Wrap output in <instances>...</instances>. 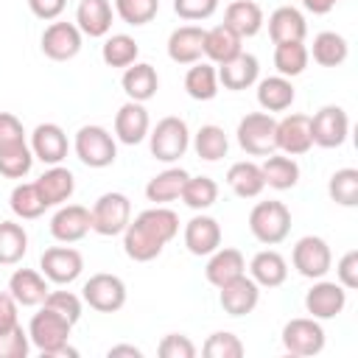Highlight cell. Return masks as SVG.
<instances>
[{
    "mask_svg": "<svg viewBox=\"0 0 358 358\" xmlns=\"http://www.w3.org/2000/svg\"><path fill=\"white\" fill-rule=\"evenodd\" d=\"M70 333H73V322H67L64 316H59L56 310H50L48 305H42L28 324V338L31 344L48 355V358H59V355H76V350L70 347Z\"/></svg>",
    "mask_w": 358,
    "mask_h": 358,
    "instance_id": "1",
    "label": "cell"
},
{
    "mask_svg": "<svg viewBox=\"0 0 358 358\" xmlns=\"http://www.w3.org/2000/svg\"><path fill=\"white\" fill-rule=\"evenodd\" d=\"M249 229L260 243L277 246L291 232V210L282 201H274V199L257 201L249 213Z\"/></svg>",
    "mask_w": 358,
    "mask_h": 358,
    "instance_id": "2",
    "label": "cell"
},
{
    "mask_svg": "<svg viewBox=\"0 0 358 358\" xmlns=\"http://www.w3.org/2000/svg\"><path fill=\"white\" fill-rule=\"evenodd\" d=\"M190 145V129L182 117L176 115H168L162 117L151 131H148V148H151V157L159 159V162H176L179 157H185Z\"/></svg>",
    "mask_w": 358,
    "mask_h": 358,
    "instance_id": "3",
    "label": "cell"
},
{
    "mask_svg": "<svg viewBox=\"0 0 358 358\" xmlns=\"http://www.w3.org/2000/svg\"><path fill=\"white\" fill-rule=\"evenodd\" d=\"M238 145L252 157H268L277 151V120L268 112H249L238 120Z\"/></svg>",
    "mask_w": 358,
    "mask_h": 358,
    "instance_id": "4",
    "label": "cell"
},
{
    "mask_svg": "<svg viewBox=\"0 0 358 358\" xmlns=\"http://www.w3.org/2000/svg\"><path fill=\"white\" fill-rule=\"evenodd\" d=\"M90 218H92V232H98L103 238L123 235V229L131 221V201L126 193H117V190L103 193L95 199Z\"/></svg>",
    "mask_w": 358,
    "mask_h": 358,
    "instance_id": "5",
    "label": "cell"
},
{
    "mask_svg": "<svg viewBox=\"0 0 358 358\" xmlns=\"http://www.w3.org/2000/svg\"><path fill=\"white\" fill-rule=\"evenodd\" d=\"M73 148H76V157L87 165V168H109L117 157V143H115V134H109L103 126H81L76 131V140H73Z\"/></svg>",
    "mask_w": 358,
    "mask_h": 358,
    "instance_id": "6",
    "label": "cell"
},
{
    "mask_svg": "<svg viewBox=\"0 0 358 358\" xmlns=\"http://www.w3.org/2000/svg\"><path fill=\"white\" fill-rule=\"evenodd\" d=\"M81 299L98 313H115L126 305V282L117 274L98 271L84 282Z\"/></svg>",
    "mask_w": 358,
    "mask_h": 358,
    "instance_id": "7",
    "label": "cell"
},
{
    "mask_svg": "<svg viewBox=\"0 0 358 358\" xmlns=\"http://www.w3.org/2000/svg\"><path fill=\"white\" fill-rule=\"evenodd\" d=\"M291 263H294V268H296L302 277H308V280H322V277L330 271V266H333V252H330V246H327L324 238H319V235H305V238H299V241L294 243Z\"/></svg>",
    "mask_w": 358,
    "mask_h": 358,
    "instance_id": "8",
    "label": "cell"
},
{
    "mask_svg": "<svg viewBox=\"0 0 358 358\" xmlns=\"http://www.w3.org/2000/svg\"><path fill=\"white\" fill-rule=\"evenodd\" d=\"M282 347L291 355H319L324 350V327L313 316H299L285 322L282 327Z\"/></svg>",
    "mask_w": 358,
    "mask_h": 358,
    "instance_id": "9",
    "label": "cell"
},
{
    "mask_svg": "<svg viewBox=\"0 0 358 358\" xmlns=\"http://www.w3.org/2000/svg\"><path fill=\"white\" fill-rule=\"evenodd\" d=\"M350 134V117L341 106L327 103L310 117V137L319 148H338Z\"/></svg>",
    "mask_w": 358,
    "mask_h": 358,
    "instance_id": "10",
    "label": "cell"
},
{
    "mask_svg": "<svg viewBox=\"0 0 358 358\" xmlns=\"http://www.w3.org/2000/svg\"><path fill=\"white\" fill-rule=\"evenodd\" d=\"M39 268H42V274L48 277V282L70 285L73 280L81 277V271H84V257H81V252L73 249V246H50V249L42 252Z\"/></svg>",
    "mask_w": 358,
    "mask_h": 358,
    "instance_id": "11",
    "label": "cell"
},
{
    "mask_svg": "<svg viewBox=\"0 0 358 358\" xmlns=\"http://www.w3.org/2000/svg\"><path fill=\"white\" fill-rule=\"evenodd\" d=\"M81 39H84V34L78 31L76 22H59V20H53V22L42 31V39H39V42H42V53H45L48 59H53V62H67V59L78 56Z\"/></svg>",
    "mask_w": 358,
    "mask_h": 358,
    "instance_id": "12",
    "label": "cell"
},
{
    "mask_svg": "<svg viewBox=\"0 0 358 358\" xmlns=\"http://www.w3.org/2000/svg\"><path fill=\"white\" fill-rule=\"evenodd\" d=\"M347 305V288H341L338 282L330 280H316L310 285V291L305 294V310L313 319H336Z\"/></svg>",
    "mask_w": 358,
    "mask_h": 358,
    "instance_id": "13",
    "label": "cell"
},
{
    "mask_svg": "<svg viewBox=\"0 0 358 358\" xmlns=\"http://www.w3.org/2000/svg\"><path fill=\"white\" fill-rule=\"evenodd\" d=\"M313 148V137H310V117L308 115H285L282 120H277V151L288 154V157H299L308 154Z\"/></svg>",
    "mask_w": 358,
    "mask_h": 358,
    "instance_id": "14",
    "label": "cell"
},
{
    "mask_svg": "<svg viewBox=\"0 0 358 358\" xmlns=\"http://www.w3.org/2000/svg\"><path fill=\"white\" fill-rule=\"evenodd\" d=\"M218 302H221L224 313H229V316H246L260 302V285L252 277L241 274L232 282H227V285L218 288Z\"/></svg>",
    "mask_w": 358,
    "mask_h": 358,
    "instance_id": "15",
    "label": "cell"
},
{
    "mask_svg": "<svg viewBox=\"0 0 358 358\" xmlns=\"http://www.w3.org/2000/svg\"><path fill=\"white\" fill-rule=\"evenodd\" d=\"M67 134L59 123H39L31 131V151L34 159L45 162V165H62V159L67 157Z\"/></svg>",
    "mask_w": 358,
    "mask_h": 358,
    "instance_id": "16",
    "label": "cell"
},
{
    "mask_svg": "<svg viewBox=\"0 0 358 358\" xmlns=\"http://www.w3.org/2000/svg\"><path fill=\"white\" fill-rule=\"evenodd\" d=\"M92 229L90 210L81 204H62L50 218V235L59 243H76Z\"/></svg>",
    "mask_w": 358,
    "mask_h": 358,
    "instance_id": "17",
    "label": "cell"
},
{
    "mask_svg": "<svg viewBox=\"0 0 358 358\" xmlns=\"http://www.w3.org/2000/svg\"><path fill=\"white\" fill-rule=\"evenodd\" d=\"M148 131H151L148 109L137 101H126L115 115V137L123 145H137L148 137Z\"/></svg>",
    "mask_w": 358,
    "mask_h": 358,
    "instance_id": "18",
    "label": "cell"
},
{
    "mask_svg": "<svg viewBox=\"0 0 358 358\" xmlns=\"http://www.w3.org/2000/svg\"><path fill=\"white\" fill-rule=\"evenodd\" d=\"M185 246L196 257H207L221 246V224L213 215H193L185 224Z\"/></svg>",
    "mask_w": 358,
    "mask_h": 358,
    "instance_id": "19",
    "label": "cell"
},
{
    "mask_svg": "<svg viewBox=\"0 0 358 358\" xmlns=\"http://www.w3.org/2000/svg\"><path fill=\"white\" fill-rule=\"evenodd\" d=\"M215 73H218V84L224 90L241 92V90H249L252 84H257V78H260V62H257V56L241 50L235 59L218 64Z\"/></svg>",
    "mask_w": 358,
    "mask_h": 358,
    "instance_id": "20",
    "label": "cell"
},
{
    "mask_svg": "<svg viewBox=\"0 0 358 358\" xmlns=\"http://www.w3.org/2000/svg\"><path fill=\"white\" fill-rule=\"evenodd\" d=\"M204 56V28L179 25L168 36V59L176 64H196Z\"/></svg>",
    "mask_w": 358,
    "mask_h": 358,
    "instance_id": "21",
    "label": "cell"
},
{
    "mask_svg": "<svg viewBox=\"0 0 358 358\" xmlns=\"http://www.w3.org/2000/svg\"><path fill=\"white\" fill-rule=\"evenodd\" d=\"M120 87L126 92L129 101H137V103H145L157 95L159 90V76L154 70V64L148 62H134L123 70V78H120Z\"/></svg>",
    "mask_w": 358,
    "mask_h": 358,
    "instance_id": "22",
    "label": "cell"
},
{
    "mask_svg": "<svg viewBox=\"0 0 358 358\" xmlns=\"http://www.w3.org/2000/svg\"><path fill=\"white\" fill-rule=\"evenodd\" d=\"M48 277L42 271H34V268H17L11 277H8V294L17 299V305L22 308H34V305H42L45 296H48Z\"/></svg>",
    "mask_w": 358,
    "mask_h": 358,
    "instance_id": "23",
    "label": "cell"
},
{
    "mask_svg": "<svg viewBox=\"0 0 358 358\" xmlns=\"http://www.w3.org/2000/svg\"><path fill=\"white\" fill-rule=\"evenodd\" d=\"M36 190H39V196H42V201L48 207H62V204H67V199L76 190V176L64 165H50L36 179Z\"/></svg>",
    "mask_w": 358,
    "mask_h": 358,
    "instance_id": "24",
    "label": "cell"
},
{
    "mask_svg": "<svg viewBox=\"0 0 358 358\" xmlns=\"http://www.w3.org/2000/svg\"><path fill=\"white\" fill-rule=\"evenodd\" d=\"M112 3L109 0H81L76 8V25L84 36H106L112 31Z\"/></svg>",
    "mask_w": 358,
    "mask_h": 358,
    "instance_id": "25",
    "label": "cell"
},
{
    "mask_svg": "<svg viewBox=\"0 0 358 358\" xmlns=\"http://www.w3.org/2000/svg\"><path fill=\"white\" fill-rule=\"evenodd\" d=\"M305 34H308V22H305L299 8L280 6V8L271 11V17H268V36H271L274 45H280V42H305Z\"/></svg>",
    "mask_w": 358,
    "mask_h": 358,
    "instance_id": "26",
    "label": "cell"
},
{
    "mask_svg": "<svg viewBox=\"0 0 358 358\" xmlns=\"http://www.w3.org/2000/svg\"><path fill=\"white\" fill-rule=\"evenodd\" d=\"M241 274H246V260H243V255H241L238 249H229V246H224V249L218 246V249L210 255L207 268H204L207 282L215 285V288L232 282V280L241 277Z\"/></svg>",
    "mask_w": 358,
    "mask_h": 358,
    "instance_id": "27",
    "label": "cell"
},
{
    "mask_svg": "<svg viewBox=\"0 0 358 358\" xmlns=\"http://www.w3.org/2000/svg\"><path fill=\"white\" fill-rule=\"evenodd\" d=\"M243 50V39L229 28V25H213L204 31V56L210 59V64H224L229 59H235Z\"/></svg>",
    "mask_w": 358,
    "mask_h": 358,
    "instance_id": "28",
    "label": "cell"
},
{
    "mask_svg": "<svg viewBox=\"0 0 358 358\" xmlns=\"http://www.w3.org/2000/svg\"><path fill=\"white\" fill-rule=\"evenodd\" d=\"M249 277L260 285V288H277L285 282L288 277V263L277 249H263L252 257L249 263Z\"/></svg>",
    "mask_w": 358,
    "mask_h": 358,
    "instance_id": "29",
    "label": "cell"
},
{
    "mask_svg": "<svg viewBox=\"0 0 358 358\" xmlns=\"http://www.w3.org/2000/svg\"><path fill=\"white\" fill-rule=\"evenodd\" d=\"M263 22V8L255 0H232L224 11V25H229L241 39L260 34Z\"/></svg>",
    "mask_w": 358,
    "mask_h": 358,
    "instance_id": "30",
    "label": "cell"
},
{
    "mask_svg": "<svg viewBox=\"0 0 358 358\" xmlns=\"http://www.w3.org/2000/svg\"><path fill=\"white\" fill-rule=\"evenodd\" d=\"M296 92H294V84L291 78L285 76H268V78H260L257 81V103L263 112H285L291 109Z\"/></svg>",
    "mask_w": 358,
    "mask_h": 358,
    "instance_id": "31",
    "label": "cell"
},
{
    "mask_svg": "<svg viewBox=\"0 0 358 358\" xmlns=\"http://www.w3.org/2000/svg\"><path fill=\"white\" fill-rule=\"evenodd\" d=\"M227 185L232 187L235 196H241V199H255V196L263 193L266 179H263V171H260L257 162L241 159V162L229 165V171H227Z\"/></svg>",
    "mask_w": 358,
    "mask_h": 358,
    "instance_id": "32",
    "label": "cell"
},
{
    "mask_svg": "<svg viewBox=\"0 0 358 358\" xmlns=\"http://www.w3.org/2000/svg\"><path fill=\"white\" fill-rule=\"evenodd\" d=\"M308 56H313V62H316L319 67H338V64L347 62L350 45H347V39H344L341 34H336V31H322V34L313 36V45H310Z\"/></svg>",
    "mask_w": 358,
    "mask_h": 358,
    "instance_id": "33",
    "label": "cell"
},
{
    "mask_svg": "<svg viewBox=\"0 0 358 358\" xmlns=\"http://www.w3.org/2000/svg\"><path fill=\"white\" fill-rule=\"evenodd\" d=\"M165 249V243H159L148 229H143L137 221H129V227L123 229V252L134 260V263H148L154 257H159V252Z\"/></svg>",
    "mask_w": 358,
    "mask_h": 358,
    "instance_id": "34",
    "label": "cell"
},
{
    "mask_svg": "<svg viewBox=\"0 0 358 358\" xmlns=\"http://www.w3.org/2000/svg\"><path fill=\"white\" fill-rule=\"evenodd\" d=\"M260 171H263L266 187H274V190H291L299 182V165L288 154H268Z\"/></svg>",
    "mask_w": 358,
    "mask_h": 358,
    "instance_id": "35",
    "label": "cell"
},
{
    "mask_svg": "<svg viewBox=\"0 0 358 358\" xmlns=\"http://www.w3.org/2000/svg\"><path fill=\"white\" fill-rule=\"evenodd\" d=\"M187 171L185 168H165L162 173L151 176L148 185H145V199L154 201V204H168L173 199H179L185 182H187Z\"/></svg>",
    "mask_w": 358,
    "mask_h": 358,
    "instance_id": "36",
    "label": "cell"
},
{
    "mask_svg": "<svg viewBox=\"0 0 358 358\" xmlns=\"http://www.w3.org/2000/svg\"><path fill=\"white\" fill-rule=\"evenodd\" d=\"M143 229H148L159 243H171L176 235H179V215L162 204H154L148 210H143L137 218H134Z\"/></svg>",
    "mask_w": 358,
    "mask_h": 358,
    "instance_id": "37",
    "label": "cell"
},
{
    "mask_svg": "<svg viewBox=\"0 0 358 358\" xmlns=\"http://www.w3.org/2000/svg\"><path fill=\"white\" fill-rule=\"evenodd\" d=\"M185 92L193 101H213L218 95V73L210 62H196L185 73Z\"/></svg>",
    "mask_w": 358,
    "mask_h": 358,
    "instance_id": "38",
    "label": "cell"
},
{
    "mask_svg": "<svg viewBox=\"0 0 358 358\" xmlns=\"http://www.w3.org/2000/svg\"><path fill=\"white\" fill-rule=\"evenodd\" d=\"M8 207L22 221H34V218H39L48 210V204L42 201V196L36 190V182H20V185H14V190L8 196Z\"/></svg>",
    "mask_w": 358,
    "mask_h": 358,
    "instance_id": "39",
    "label": "cell"
},
{
    "mask_svg": "<svg viewBox=\"0 0 358 358\" xmlns=\"http://www.w3.org/2000/svg\"><path fill=\"white\" fill-rule=\"evenodd\" d=\"M137 56H140V45L129 34H112V36H106V42L101 48V59L106 67H123L126 70L129 64L137 62Z\"/></svg>",
    "mask_w": 358,
    "mask_h": 358,
    "instance_id": "40",
    "label": "cell"
},
{
    "mask_svg": "<svg viewBox=\"0 0 358 358\" xmlns=\"http://www.w3.org/2000/svg\"><path fill=\"white\" fill-rule=\"evenodd\" d=\"M28 252V232L17 221H0V263L14 266Z\"/></svg>",
    "mask_w": 358,
    "mask_h": 358,
    "instance_id": "41",
    "label": "cell"
},
{
    "mask_svg": "<svg viewBox=\"0 0 358 358\" xmlns=\"http://www.w3.org/2000/svg\"><path fill=\"white\" fill-rule=\"evenodd\" d=\"M308 62H310V56H308L305 42H280V45H274V67H277V76L294 78V76L305 73Z\"/></svg>",
    "mask_w": 358,
    "mask_h": 358,
    "instance_id": "42",
    "label": "cell"
},
{
    "mask_svg": "<svg viewBox=\"0 0 358 358\" xmlns=\"http://www.w3.org/2000/svg\"><path fill=\"white\" fill-rule=\"evenodd\" d=\"M193 148H196L199 159H204V162H218L221 157H227V151H229V140H227V134H224L221 126L207 123V126H201V129L196 131V137H193Z\"/></svg>",
    "mask_w": 358,
    "mask_h": 358,
    "instance_id": "43",
    "label": "cell"
},
{
    "mask_svg": "<svg viewBox=\"0 0 358 358\" xmlns=\"http://www.w3.org/2000/svg\"><path fill=\"white\" fill-rule=\"evenodd\" d=\"M179 199L190 210H207V207H213L218 201V185L210 176H187Z\"/></svg>",
    "mask_w": 358,
    "mask_h": 358,
    "instance_id": "44",
    "label": "cell"
},
{
    "mask_svg": "<svg viewBox=\"0 0 358 358\" xmlns=\"http://www.w3.org/2000/svg\"><path fill=\"white\" fill-rule=\"evenodd\" d=\"M327 193L336 204L341 207H355L358 204V171L355 168H341L330 176Z\"/></svg>",
    "mask_w": 358,
    "mask_h": 358,
    "instance_id": "45",
    "label": "cell"
},
{
    "mask_svg": "<svg viewBox=\"0 0 358 358\" xmlns=\"http://www.w3.org/2000/svg\"><path fill=\"white\" fill-rule=\"evenodd\" d=\"M31 165H34V151L28 143L17 145V148H8L0 154V176L6 179H22L31 173Z\"/></svg>",
    "mask_w": 358,
    "mask_h": 358,
    "instance_id": "46",
    "label": "cell"
},
{
    "mask_svg": "<svg viewBox=\"0 0 358 358\" xmlns=\"http://www.w3.org/2000/svg\"><path fill=\"white\" fill-rule=\"evenodd\" d=\"M159 0H115V14L126 25H145L157 17Z\"/></svg>",
    "mask_w": 358,
    "mask_h": 358,
    "instance_id": "47",
    "label": "cell"
},
{
    "mask_svg": "<svg viewBox=\"0 0 358 358\" xmlns=\"http://www.w3.org/2000/svg\"><path fill=\"white\" fill-rule=\"evenodd\" d=\"M201 352H204L207 358H241V355H243V341H241L235 333L218 330V333H213V336L204 341Z\"/></svg>",
    "mask_w": 358,
    "mask_h": 358,
    "instance_id": "48",
    "label": "cell"
},
{
    "mask_svg": "<svg viewBox=\"0 0 358 358\" xmlns=\"http://www.w3.org/2000/svg\"><path fill=\"white\" fill-rule=\"evenodd\" d=\"M81 296H76L73 291H48V296H45V302L42 305H48L50 310H56L59 316H64L67 322H78L81 319Z\"/></svg>",
    "mask_w": 358,
    "mask_h": 358,
    "instance_id": "49",
    "label": "cell"
},
{
    "mask_svg": "<svg viewBox=\"0 0 358 358\" xmlns=\"http://www.w3.org/2000/svg\"><path fill=\"white\" fill-rule=\"evenodd\" d=\"M31 350V338L28 330H22V324H14L11 330L0 333V358H25Z\"/></svg>",
    "mask_w": 358,
    "mask_h": 358,
    "instance_id": "50",
    "label": "cell"
},
{
    "mask_svg": "<svg viewBox=\"0 0 358 358\" xmlns=\"http://www.w3.org/2000/svg\"><path fill=\"white\" fill-rule=\"evenodd\" d=\"M173 11L187 22L210 20L218 11V0H173Z\"/></svg>",
    "mask_w": 358,
    "mask_h": 358,
    "instance_id": "51",
    "label": "cell"
},
{
    "mask_svg": "<svg viewBox=\"0 0 358 358\" xmlns=\"http://www.w3.org/2000/svg\"><path fill=\"white\" fill-rule=\"evenodd\" d=\"M22 143H25V129H22L20 117L11 112H0V154L8 148H17Z\"/></svg>",
    "mask_w": 358,
    "mask_h": 358,
    "instance_id": "52",
    "label": "cell"
},
{
    "mask_svg": "<svg viewBox=\"0 0 358 358\" xmlns=\"http://www.w3.org/2000/svg\"><path fill=\"white\" fill-rule=\"evenodd\" d=\"M157 352H159L162 358H193V355H196V344H193L185 333H168V336L159 341Z\"/></svg>",
    "mask_w": 358,
    "mask_h": 358,
    "instance_id": "53",
    "label": "cell"
},
{
    "mask_svg": "<svg viewBox=\"0 0 358 358\" xmlns=\"http://www.w3.org/2000/svg\"><path fill=\"white\" fill-rule=\"evenodd\" d=\"M336 282H338L341 288H347V291L358 288V252H355V249H350V252L338 260V266H336Z\"/></svg>",
    "mask_w": 358,
    "mask_h": 358,
    "instance_id": "54",
    "label": "cell"
},
{
    "mask_svg": "<svg viewBox=\"0 0 358 358\" xmlns=\"http://www.w3.org/2000/svg\"><path fill=\"white\" fill-rule=\"evenodd\" d=\"M64 6H67V0H28L31 14L39 17V20H45V22L59 20V14L64 11Z\"/></svg>",
    "mask_w": 358,
    "mask_h": 358,
    "instance_id": "55",
    "label": "cell"
},
{
    "mask_svg": "<svg viewBox=\"0 0 358 358\" xmlns=\"http://www.w3.org/2000/svg\"><path fill=\"white\" fill-rule=\"evenodd\" d=\"M17 299L6 291V294H0V333H6V330H11L14 324H20L17 322Z\"/></svg>",
    "mask_w": 358,
    "mask_h": 358,
    "instance_id": "56",
    "label": "cell"
},
{
    "mask_svg": "<svg viewBox=\"0 0 358 358\" xmlns=\"http://www.w3.org/2000/svg\"><path fill=\"white\" fill-rule=\"evenodd\" d=\"M336 3H341V0H302V6H305L310 14H327V11L336 8Z\"/></svg>",
    "mask_w": 358,
    "mask_h": 358,
    "instance_id": "57",
    "label": "cell"
},
{
    "mask_svg": "<svg viewBox=\"0 0 358 358\" xmlns=\"http://www.w3.org/2000/svg\"><path fill=\"white\" fill-rule=\"evenodd\" d=\"M117 355H131V358H140V347L134 344H117V347H109V358H117Z\"/></svg>",
    "mask_w": 358,
    "mask_h": 358,
    "instance_id": "58",
    "label": "cell"
}]
</instances>
